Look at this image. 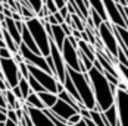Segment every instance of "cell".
I'll return each mask as SVG.
<instances>
[{
    "mask_svg": "<svg viewBox=\"0 0 128 126\" xmlns=\"http://www.w3.org/2000/svg\"><path fill=\"white\" fill-rule=\"evenodd\" d=\"M87 73L90 76V82H91V87H93V91H94L96 103L100 107V110L104 112L112 104H115L118 85L109 82V79L94 66L90 69Z\"/></svg>",
    "mask_w": 128,
    "mask_h": 126,
    "instance_id": "6da1fadb",
    "label": "cell"
},
{
    "mask_svg": "<svg viewBox=\"0 0 128 126\" xmlns=\"http://www.w3.org/2000/svg\"><path fill=\"white\" fill-rule=\"evenodd\" d=\"M66 70L68 73L71 75L75 87H77V91L81 97V100L84 103V106L88 109V110H93L96 107V97H94V91H93V87H91V82H90V76L87 72H81V70H75L72 67H68L66 66Z\"/></svg>",
    "mask_w": 128,
    "mask_h": 126,
    "instance_id": "7a4b0ae2",
    "label": "cell"
},
{
    "mask_svg": "<svg viewBox=\"0 0 128 126\" xmlns=\"http://www.w3.org/2000/svg\"><path fill=\"white\" fill-rule=\"evenodd\" d=\"M25 24L28 26L32 38L36 40L37 46H38L40 53L43 56H49L50 54V37H49V34L46 31V26L43 24V21L37 16H34V18L25 21Z\"/></svg>",
    "mask_w": 128,
    "mask_h": 126,
    "instance_id": "3957f363",
    "label": "cell"
},
{
    "mask_svg": "<svg viewBox=\"0 0 128 126\" xmlns=\"http://www.w3.org/2000/svg\"><path fill=\"white\" fill-rule=\"evenodd\" d=\"M0 69L3 78L8 84V88H13L19 84L21 79V72H19V64L12 57H0Z\"/></svg>",
    "mask_w": 128,
    "mask_h": 126,
    "instance_id": "277c9868",
    "label": "cell"
},
{
    "mask_svg": "<svg viewBox=\"0 0 128 126\" xmlns=\"http://www.w3.org/2000/svg\"><path fill=\"white\" fill-rule=\"evenodd\" d=\"M99 35H100V40H102L104 49H106L108 51H110V53L116 57L119 44H118L115 31H114V25L110 24V21H104V22H102V25L99 26Z\"/></svg>",
    "mask_w": 128,
    "mask_h": 126,
    "instance_id": "5b68a950",
    "label": "cell"
},
{
    "mask_svg": "<svg viewBox=\"0 0 128 126\" xmlns=\"http://www.w3.org/2000/svg\"><path fill=\"white\" fill-rule=\"evenodd\" d=\"M62 57H64L65 63L68 67H72L75 70H81V60H80V53H78V47H75L69 38L66 37L62 47Z\"/></svg>",
    "mask_w": 128,
    "mask_h": 126,
    "instance_id": "8992f818",
    "label": "cell"
},
{
    "mask_svg": "<svg viewBox=\"0 0 128 126\" xmlns=\"http://www.w3.org/2000/svg\"><path fill=\"white\" fill-rule=\"evenodd\" d=\"M50 54H52L53 62H54V67H56V78L64 84L65 78L68 75L66 63H65L64 57H62V51L58 49V46H56V43L53 41V38H50Z\"/></svg>",
    "mask_w": 128,
    "mask_h": 126,
    "instance_id": "52a82bcc",
    "label": "cell"
},
{
    "mask_svg": "<svg viewBox=\"0 0 128 126\" xmlns=\"http://www.w3.org/2000/svg\"><path fill=\"white\" fill-rule=\"evenodd\" d=\"M103 3H104V9H106V13H108V18H109L110 24L128 28L122 13L118 7V1H115V0H103Z\"/></svg>",
    "mask_w": 128,
    "mask_h": 126,
    "instance_id": "ba28073f",
    "label": "cell"
},
{
    "mask_svg": "<svg viewBox=\"0 0 128 126\" xmlns=\"http://www.w3.org/2000/svg\"><path fill=\"white\" fill-rule=\"evenodd\" d=\"M116 107L119 114V122L122 126H128V91L118 88L116 91Z\"/></svg>",
    "mask_w": 128,
    "mask_h": 126,
    "instance_id": "9c48e42d",
    "label": "cell"
},
{
    "mask_svg": "<svg viewBox=\"0 0 128 126\" xmlns=\"http://www.w3.org/2000/svg\"><path fill=\"white\" fill-rule=\"evenodd\" d=\"M52 112L54 114H58L60 119H64V120H66L68 122V119L72 116V114H75V113H78L77 110L71 106V104H68L66 101H64V100H59L56 101V104L52 107Z\"/></svg>",
    "mask_w": 128,
    "mask_h": 126,
    "instance_id": "30bf717a",
    "label": "cell"
},
{
    "mask_svg": "<svg viewBox=\"0 0 128 126\" xmlns=\"http://www.w3.org/2000/svg\"><path fill=\"white\" fill-rule=\"evenodd\" d=\"M28 113H30L36 126H56L41 109H36V107H30L28 106Z\"/></svg>",
    "mask_w": 128,
    "mask_h": 126,
    "instance_id": "8fae6325",
    "label": "cell"
},
{
    "mask_svg": "<svg viewBox=\"0 0 128 126\" xmlns=\"http://www.w3.org/2000/svg\"><path fill=\"white\" fill-rule=\"evenodd\" d=\"M102 114L103 122L108 126H116L119 123V114H118V107H116V103L112 104L109 109H106L104 112H100Z\"/></svg>",
    "mask_w": 128,
    "mask_h": 126,
    "instance_id": "7c38bea8",
    "label": "cell"
},
{
    "mask_svg": "<svg viewBox=\"0 0 128 126\" xmlns=\"http://www.w3.org/2000/svg\"><path fill=\"white\" fill-rule=\"evenodd\" d=\"M52 32H53V41L56 43V46H58V49L59 50H62V47H64V43L65 40H66V34H65L64 28L60 24H56V25H52Z\"/></svg>",
    "mask_w": 128,
    "mask_h": 126,
    "instance_id": "4fadbf2b",
    "label": "cell"
},
{
    "mask_svg": "<svg viewBox=\"0 0 128 126\" xmlns=\"http://www.w3.org/2000/svg\"><path fill=\"white\" fill-rule=\"evenodd\" d=\"M6 28H8L9 34L12 35V38L16 41V44L19 46V44L22 43V34H21V29L16 26L15 19H12V18H6Z\"/></svg>",
    "mask_w": 128,
    "mask_h": 126,
    "instance_id": "5bb4252c",
    "label": "cell"
},
{
    "mask_svg": "<svg viewBox=\"0 0 128 126\" xmlns=\"http://www.w3.org/2000/svg\"><path fill=\"white\" fill-rule=\"evenodd\" d=\"M21 34H22V43L24 44H26L30 49L32 51H36V53H40V49L38 46H37V43H36V40L32 38V35H31V32H30V29H28V26H26V24L24 25V28H22V31H21ZM41 54V53H40Z\"/></svg>",
    "mask_w": 128,
    "mask_h": 126,
    "instance_id": "9a60e30c",
    "label": "cell"
},
{
    "mask_svg": "<svg viewBox=\"0 0 128 126\" xmlns=\"http://www.w3.org/2000/svg\"><path fill=\"white\" fill-rule=\"evenodd\" d=\"M4 97H6V103H8V109H13V110H18V109H22V104L24 101H21L10 88H8L4 91Z\"/></svg>",
    "mask_w": 128,
    "mask_h": 126,
    "instance_id": "2e32d148",
    "label": "cell"
},
{
    "mask_svg": "<svg viewBox=\"0 0 128 126\" xmlns=\"http://www.w3.org/2000/svg\"><path fill=\"white\" fill-rule=\"evenodd\" d=\"M78 50H81L88 59H91L93 62L96 60V49L93 47V44H90L86 40H78Z\"/></svg>",
    "mask_w": 128,
    "mask_h": 126,
    "instance_id": "e0dca14e",
    "label": "cell"
},
{
    "mask_svg": "<svg viewBox=\"0 0 128 126\" xmlns=\"http://www.w3.org/2000/svg\"><path fill=\"white\" fill-rule=\"evenodd\" d=\"M41 101L44 103V106L46 107H49L52 109L54 104H56V101L59 100V95L58 94H54V92H50V91H43V92H38Z\"/></svg>",
    "mask_w": 128,
    "mask_h": 126,
    "instance_id": "ac0fdd59",
    "label": "cell"
},
{
    "mask_svg": "<svg viewBox=\"0 0 128 126\" xmlns=\"http://www.w3.org/2000/svg\"><path fill=\"white\" fill-rule=\"evenodd\" d=\"M25 104L26 106H30V107H36V109H44L46 106H44V103L41 101V98H40L38 92H34V91H31L30 92V95L25 98Z\"/></svg>",
    "mask_w": 128,
    "mask_h": 126,
    "instance_id": "d6986e66",
    "label": "cell"
},
{
    "mask_svg": "<svg viewBox=\"0 0 128 126\" xmlns=\"http://www.w3.org/2000/svg\"><path fill=\"white\" fill-rule=\"evenodd\" d=\"M88 4H90V9H94L96 12L102 16L103 21H109L108 13H106V9H104L103 0H88Z\"/></svg>",
    "mask_w": 128,
    "mask_h": 126,
    "instance_id": "ffe728a7",
    "label": "cell"
},
{
    "mask_svg": "<svg viewBox=\"0 0 128 126\" xmlns=\"http://www.w3.org/2000/svg\"><path fill=\"white\" fill-rule=\"evenodd\" d=\"M19 88H21V92H22V98H24V101H25V98L30 95V92L32 91L31 89V87H30V82H28V79L26 78H24V76H21V79H19Z\"/></svg>",
    "mask_w": 128,
    "mask_h": 126,
    "instance_id": "44dd1931",
    "label": "cell"
},
{
    "mask_svg": "<svg viewBox=\"0 0 128 126\" xmlns=\"http://www.w3.org/2000/svg\"><path fill=\"white\" fill-rule=\"evenodd\" d=\"M19 13L22 15L24 21H28V19H31V18L37 16V15H36V12H34L31 7H28V6H24L22 3H21V6H19Z\"/></svg>",
    "mask_w": 128,
    "mask_h": 126,
    "instance_id": "7402d4cb",
    "label": "cell"
},
{
    "mask_svg": "<svg viewBox=\"0 0 128 126\" xmlns=\"http://www.w3.org/2000/svg\"><path fill=\"white\" fill-rule=\"evenodd\" d=\"M90 19H91V24H93V26L96 29H99V26L102 25V22H104L102 19V16L96 12L94 9H90Z\"/></svg>",
    "mask_w": 128,
    "mask_h": 126,
    "instance_id": "603a6c76",
    "label": "cell"
},
{
    "mask_svg": "<svg viewBox=\"0 0 128 126\" xmlns=\"http://www.w3.org/2000/svg\"><path fill=\"white\" fill-rule=\"evenodd\" d=\"M28 82H30V87H31V89H32L34 92H43V91H47V89L44 88V87H43V85H41V84H40V82L32 75H30Z\"/></svg>",
    "mask_w": 128,
    "mask_h": 126,
    "instance_id": "cb8c5ba5",
    "label": "cell"
},
{
    "mask_svg": "<svg viewBox=\"0 0 128 126\" xmlns=\"http://www.w3.org/2000/svg\"><path fill=\"white\" fill-rule=\"evenodd\" d=\"M90 119L96 123L97 126H108L104 122H103V119H102V114H100V112H97V110H90Z\"/></svg>",
    "mask_w": 128,
    "mask_h": 126,
    "instance_id": "d4e9b609",
    "label": "cell"
},
{
    "mask_svg": "<svg viewBox=\"0 0 128 126\" xmlns=\"http://www.w3.org/2000/svg\"><path fill=\"white\" fill-rule=\"evenodd\" d=\"M116 59H118V63H122V64L128 66V57H127L125 51H124V49H122L121 46L118 47V54H116Z\"/></svg>",
    "mask_w": 128,
    "mask_h": 126,
    "instance_id": "484cf974",
    "label": "cell"
},
{
    "mask_svg": "<svg viewBox=\"0 0 128 126\" xmlns=\"http://www.w3.org/2000/svg\"><path fill=\"white\" fill-rule=\"evenodd\" d=\"M18 64H19V72H21V75L28 79L31 73H30V69H28V63H26V60H22V62H19Z\"/></svg>",
    "mask_w": 128,
    "mask_h": 126,
    "instance_id": "4316f807",
    "label": "cell"
},
{
    "mask_svg": "<svg viewBox=\"0 0 128 126\" xmlns=\"http://www.w3.org/2000/svg\"><path fill=\"white\" fill-rule=\"evenodd\" d=\"M116 67H118V70H119L121 78H122V79L128 84V66L122 64V63H118V64H116Z\"/></svg>",
    "mask_w": 128,
    "mask_h": 126,
    "instance_id": "83f0119b",
    "label": "cell"
},
{
    "mask_svg": "<svg viewBox=\"0 0 128 126\" xmlns=\"http://www.w3.org/2000/svg\"><path fill=\"white\" fill-rule=\"evenodd\" d=\"M44 1V6L49 9V12L50 13H54L59 10V7H58V4L54 3V0H43Z\"/></svg>",
    "mask_w": 128,
    "mask_h": 126,
    "instance_id": "f1b7e54d",
    "label": "cell"
},
{
    "mask_svg": "<svg viewBox=\"0 0 128 126\" xmlns=\"http://www.w3.org/2000/svg\"><path fill=\"white\" fill-rule=\"evenodd\" d=\"M8 119H10V120H13V122L19 123L18 113H16V110H13V109H8Z\"/></svg>",
    "mask_w": 128,
    "mask_h": 126,
    "instance_id": "f546056e",
    "label": "cell"
},
{
    "mask_svg": "<svg viewBox=\"0 0 128 126\" xmlns=\"http://www.w3.org/2000/svg\"><path fill=\"white\" fill-rule=\"evenodd\" d=\"M82 119V116H81V113H75L72 114L69 119H68V125H74V123H78L80 120Z\"/></svg>",
    "mask_w": 128,
    "mask_h": 126,
    "instance_id": "4dcf8cb0",
    "label": "cell"
},
{
    "mask_svg": "<svg viewBox=\"0 0 128 126\" xmlns=\"http://www.w3.org/2000/svg\"><path fill=\"white\" fill-rule=\"evenodd\" d=\"M12 56H13V53L9 50L6 46L0 49V57H12Z\"/></svg>",
    "mask_w": 128,
    "mask_h": 126,
    "instance_id": "1f68e13d",
    "label": "cell"
},
{
    "mask_svg": "<svg viewBox=\"0 0 128 126\" xmlns=\"http://www.w3.org/2000/svg\"><path fill=\"white\" fill-rule=\"evenodd\" d=\"M43 19H46V21H49V22H50L52 25H56V24H59V22H58V19H56V16H54L53 13H49V15H47L46 18H43Z\"/></svg>",
    "mask_w": 128,
    "mask_h": 126,
    "instance_id": "d6a6232c",
    "label": "cell"
},
{
    "mask_svg": "<svg viewBox=\"0 0 128 126\" xmlns=\"http://www.w3.org/2000/svg\"><path fill=\"white\" fill-rule=\"evenodd\" d=\"M0 107H6L8 109V103H6V97H4V91L0 89Z\"/></svg>",
    "mask_w": 128,
    "mask_h": 126,
    "instance_id": "836d02e7",
    "label": "cell"
},
{
    "mask_svg": "<svg viewBox=\"0 0 128 126\" xmlns=\"http://www.w3.org/2000/svg\"><path fill=\"white\" fill-rule=\"evenodd\" d=\"M13 91V94L19 98L21 101H24V98H22V92H21V88H19V85H16V87H13V88H10Z\"/></svg>",
    "mask_w": 128,
    "mask_h": 126,
    "instance_id": "e575fe53",
    "label": "cell"
},
{
    "mask_svg": "<svg viewBox=\"0 0 128 126\" xmlns=\"http://www.w3.org/2000/svg\"><path fill=\"white\" fill-rule=\"evenodd\" d=\"M49 13H50V12H49V9H47L46 6H43V7H41V10L37 13V18H46Z\"/></svg>",
    "mask_w": 128,
    "mask_h": 126,
    "instance_id": "d590c367",
    "label": "cell"
},
{
    "mask_svg": "<svg viewBox=\"0 0 128 126\" xmlns=\"http://www.w3.org/2000/svg\"><path fill=\"white\" fill-rule=\"evenodd\" d=\"M80 113H81V116H82L84 119H90V110L87 107H81V109H80Z\"/></svg>",
    "mask_w": 128,
    "mask_h": 126,
    "instance_id": "8d00e7d4",
    "label": "cell"
},
{
    "mask_svg": "<svg viewBox=\"0 0 128 126\" xmlns=\"http://www.w3.org/2000/svg\"><path fill=\"white\" fill-rule=\"evenodd\" d=\"M53 15L56 16V19H58V22H59V24H62V22H65V18L62 16V13L59 12V10H58V12H54Z\"/></svg>",
    "mask_w": 128,
    "mask_h": 126,
    "instance_id": "74e56055",
    "label": "cell"
},
{
    "mask_svg": "<svg viewBox=\"0 0 128 126\" xmlns=\"http://www.w3.org/2000/svg\"><path fill=\"white\" fill-rule=\"evenodd\" d=\"M69 126H88V123H87V119H81L78 123H74V125H69Z\"/></svg>",
    "mask_w": 128,
    "mask_h": 126,
    "instance_id": "f35d334b",
    "label": "cell"
},
{
    "mask_svg": "<svg viewBox=\"0 0 128 126\" xmlns=\"http://www.w3.org/2000/svg\"><path fill=\"white\" fill-rule=\"evenodd\" d=\"M54 3H56V4H58V7L60 9V7H64V6H66L68 0H54Z\"/></svg>",
    "mask_w": 128,
    "mask_h": 126,
    "instance_id": "ab89813d",
    "label": "cell"
},
{
    "mask_svg": "<svg viewBox=\"0 0 128 126\" xmlns=\"http://www.w3.org/2000/svg\"><path fill=\"white\" fill-rule=\"evenodd\" d=\"M72 35L77 38V40H81V31L80 29H72Z\"/></svg>",
    "mask_w": 128,
    "mask_h": 126,
    "instance_id": "60d3db41",
    "label": "cell"
},
{
    "mask_svg": "<svg viewBox=\"0 0 128 126\" xmlns=\"http://www.w3.org/2000/svg\"><path fill=\"white\" fill-rule=\"evenodd\" d=\"M4 126H21V125H19V123H16V122H13V120H10V119H8Z\"/></svg>",
    "mask_w": 128,
    "mask_h": 126,
    "instance_id": "b9f144b4",
    "label": "cell"
},
{
    "mask_svg": "<svg viewBox=\"0 0 128 126\" xmlns=\"http://www.w3.org/2000/svg\"><path fill=\"white\" fill-rule=\"evenodd\" d=\"M87 123H88V126H97L93 120H91V119H87Z\"/></svg>",
    "mask_w": 128,
    "mask_h": 126,
    "instance_id": "7bdbcfd3",
    "label": "cell"
},
{
    "mask_svg": "<svg viewBox=\"0 0 128 126\" xmlns=\"http://www.w3.org/2000/svg\"><path fill=\"white\" fill-rule=\"evenodd\" d=\"M118 3H121L122 6H127V0H118Z\"/></svg>",
    "mask_w": 128,
    "mask_h": 126,
    "instance_id": "ee69618b",
    "label": "cell"
},
{
    "mask_svg": "<svg viewBox=\"0 0 128 126\" xmlns=\"http://www.w3.org/2000/svg\"><path fill=\"white\" fill-rule=\"evenodd\" d=\"M15 1H21V0H15Z\"/></svg>",
    "mask_w": 128,
    "mask_h": 126,
    "instance_id": "f6af8a7d",
    "label": "cell"
},
{
    "mask_svg": "<svg viewBox=\"0 0 128 126\" xmlns=\"http://www.w3.org/2000/svg\"><path fill=\"white\" fill-rule=\"evenodd\" d=\"M127 6H128V0H127Z\"/></svg>",
    "mask_w": 128,
    "mask_h": 126,
    "instance_id": "bcb514c9",
    "label": "cell"
},
{
    "mask_svg": "<svg viewBox=\"0 0 128 126\" xmlns=\"http://www.w3.org/2000/svg\"><path fill=\"white\" fill-rule=\"evenodd\" d=\"M0 1H2V0H0Z\"/></svg>",
    "mask_w": 128,
    "mask_h": 126,
    "instance_id": "7dc6e473",
    "label": "cell"
}]
</instances>
